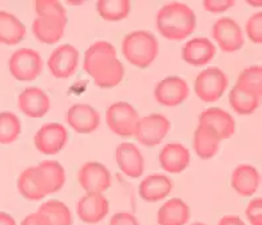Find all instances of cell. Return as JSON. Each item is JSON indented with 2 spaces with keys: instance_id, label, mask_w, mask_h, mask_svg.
Returning <instances> with one entry per match:
<instances>
[{
  "instance_id": "6da1fadb",
  "label": "cell",
  "mask_w": 262,
  "mask_h": 225,
  "mask_svg": "<svg viewBox=\"0 0 262 225\" xmlns=\"http://www.w3.org/2000/svg\"><path fill=\"white\" fill-rule=\"evenodd\" d=\"M83 69L94 79L95 86L110 89L121 84L124 67L117 58V49L110 41L99 40L87 48L83 59Z\"/></svg>"
},
{
  "instance_id": "7a4b0ae2",
  "label": "cell",
  "mask_w": 262,
  "mask_h": 225,
  "mask_svg": "<svg viewBox=\"0 0 262 225\" xmlns=\"http://www.w3.org/2000/svg\"><path fill=\"white\" fill-rule=\"evenodd\" d=\"M157 28L163 38L183 40L195 31V12L187 4L180 2L165 4L157 14Z\"/></svg>"
},
{
  "instance_id": "3957f363",
  "label": "cell",
  "mask_w": 262,
  "mask_h": 225,
  "mask_svg": "<svg viewBox=\"0 0 262 225\" xmlns=\"http://www.w3.org/2000/svg\"><path fill=\"white\" fill-rule=\"evenodd\" d=\"M159 43L156 35L145 30L127 34L122 40V54L131 65L137 68H147L156 60Z\"/></svg>"
},
{
  "instance_id": "277c9868",
  "label": "cell",
  "mask_w": 262,
  "mask_h": 225,
  "mask_svg": "<svg viewBox=\"0 0 262 225\" xmlns=\"http://www.w3.org/2000/svg\"><path fill=\"white\" fill-rule=\"evenodd\" d=\"M229 86V78L218 67H209L198 73L194 82L195 95L202 102H217Z\"/></svg>"
},
{
  "instance_id": "5b68a950",
  "label": "cell",
  "mask_w": 262,
  "mask_h": 225,
  "mask_svg": "<svg viewBox=\"0 0 262 225\" xmlns=\"http://www.w3.org/2000/svg\"><path fill=\"white\" fill-rule=\"evenodd\" d=\"M45 63L40 54L32 48H20L11 55L8 60V68L11 75L16 80L31 82L35 80L43 71Z\"/></svg>"
},
{
  "instance_id": "8992f818",
  "label": "cell",
  "mask_w": 262,
  "mask_h": 225,
  "mask_svg": "<svg viewBox=\"0 0 262 225\" xmlns=\"http://www.w3.org/2000/svg\"><path fill=\"white\" fill-rule=\"evenodd\" d=\"M139 119L138 111L126 102L114 103L106 111L107 126L122 137L134 136Z\"/></svg>"
},
{
  "instance_id": "52a82bcc",
  "label": "cell",
  "mask_w": 262,
  "mask_h": 225,
  "mask_svg": "<svg viewBox=\"0 0 262 225\" xmlns=\"http://www.w3.org/2000/svg\"><path fill=\"white\" fill-rule=\"evenodd\" d=\"M170 128L171 123L167 117L161 113H151L139 119L134 136L142 145L156 147L167 136Z\"/></svg>"
},
{
  "instance_id": "ba28073f",
  "label": "cell",
  "mask_w": 262,
  "mask_h": 225,
  "mask_svg": "<svg viewBox=\"0 0 262 225\" xmlns=\"http://www.w3.org/2000/svg\"><path fill=\"white\" fill-rule=\"evenodd\" d=\"M211 36L224 52L238 51L245 43L241 27L234 19L228 16L214 21L211 27Z\"/></svg>"
},
{
  "instance_id": "9c48e42d",
  "label": "cell",
  "mask_w": 262,
  "mask_h": 225,
  "mask_svg": "<svg viewBox=\"0 0 262 225\" xmlns=\"http://www.w3.org/2000/svg\"><path fill=\"white\" fill-rule=\"evenodd\" d=\"M69 141V132L62 124L49 123L41 126L35 133V148L43 155H56Z\"/></svg>"
},
{
  "instance_id": "30bf717a",
  "label": "cell",
  "mask_w": 262,
  "mask_h": 225,
  "mask_svg": "<svg viewBox=\"0 0 262 225\" xmlns=\"http://www.w3.org/2000/svg\"><path fill=\"white\" fill-rule=\"evenodd\" d=\"M79 65V51L73 44H62L51 52L47 67L56 79H69Z\"/></svg>"
},
{
  "instance_id": "8fae6325",
  "label": "cell",
  "mask_w": 262,
  "mask_h": 225,
  "mask_svg": "<svg viewBox=\"0 0 262 225\" xmlns=\"http://www.w3.org/2000/svg\"><path fill=\"white\" fill-rule=\"evenodd\" d=\"M189 84L185 79L171 75L162 79L156 86L154 97L165 107H177L189 97Z\"/></svg>"
},
{
  "instance_id": "7c38bea8",
  "label": "cell",
  "mask_w": 262,
  "mask_h": 225,
  "mask_svg": "<svg viewBox=\"0 0 262 225\" xmlns=\"http://www.w3.org/2000/svg\"><path fill=\"white\" fill-rule=\"evenodd\" d=\"M78 183L86 192L103 193L113 184V178L103 164L87 161L78 171Z\"/></svg>"
},
{
  "instance_id": "4fadbf2b",
  "label": "cell",
  "mask_w": 262,
  "mask_h": 225,
  "mask_svg": "<svg viewBox=\"0 0 262 225\" xmlns=\"http://www.w3.org/2000/svg\"><path fill=\"white\" fill-rule=\"evenodd\" d=\"M198 124L207 127L209 130L215 133V136L222 140L230 139L235 132V120L230 113L218 107L205 109L198 117Z\"/></svg>"
},
{
  "instance_id": "5bb4252c",
  "label": "cell",
  "mask_w": 262,
  "mask_h": 225,
  "mask_svg": "<svg viewBox=\"0 0 262 225\" xmlns=\"http://www.w3.org/2000/svg\"><path fill=\"white\" fill-rule=\"evenodd\" d=\"M17 107L26 116L40 119L50 111L51 102L49 95L39 87H27L17 97Z\"/></svg>"
},
{
  "instance_id": "9a60e30c",
  "label": "cell",
  "mask_w": 262,
  "mask_h": 225,
  "mask_svg": "<svg viewBox=\"0 0 262 225\" xmlns=\"http://www.w3.org/2000/svg\"><path fill=\"white\" fill-rule=\"evenodd\" d=\"M108 213V200L103 193L87 192L76 204V215L87 224L102 221Z\"/></svg>"
},
{
  "instance_id": "2e32d148",
  "label": "cell",
  "mask_w": 262,
  "mask_h": 225,
  "mask_svg": "<svg viewBox=\"0 0 262 225\" xmlns=\"http://www.w3.org/2000/svg\"><path fill=\"white\" fill-rule=\"evenodd\" d=\"M66 120L78 133H91L100 124V115L90 104H74L69 108Z\"/></svg>"
},
{
  "instance_id": "e0dca14e",
  "label": "cell",
  "mask_w": 262,
  "mask_h": 225,
  "mask_svg": "<svg viewBox=\"0 0 262 225\" xmlns=\"http://www.w3.org/2000/svg\"><path fill=\"white\" fill-rule=\"evenodd\" d=\"M115 160L123 174L131 179L141 178L145 169V160L139 148L133 143H122L115 151Z\"/></svg>"
},
{
  "instance_id": "ac0fdd59",
  "label": "cell",
  "mask_w": 262,
  "mask_h": 225,
  "mask_svg": "<svg viewBox=\"0 0 262 225\" xmlns=\"http://www.w3.org/2000/svg\"><path fill=\"white\" fill-rule=\"evenodd\" d=\"M36 178L40 183L46 196L60 191L66 183L64 168L55 160L41 161L39 165L34 167Z\"/></svg>"
},
{
  "instance_id": "d6986e66",
  "label": "cell",
  "mask_w": 262,
  "mask_h": 225,
  "mask_svg": "<svg viewBox=\"0 0 262 225\" xmlns=\"http://www.w3.org/2000/svg\"><path fill=\"white\" fill-rule=\"evenodd\" d=\"M217 48L207 38H194L182 47V59L187 64L202 67L213 60Z\"/></svg>"
},
{
  "instance_id": "ffe728a7",
  "label": "cell",
  "mask_w": 262,
  "mask_h": 225,
  "mask_svg": "<svg viewBox=\"0 0 262 225\" xmlns=\"http://www.w3.org/2000/svg\"><path fill=\"white\" fill-rule=\"evenodd\" d=\"M159 164L169 173H181L189 167V149L181 143L166 144L159 152Z\"/></svg>"
},
{
  "instance_id": "44dd1931",
  "label": "cell",
  "mask_w": 262,
  "mask_h": 225,
  "mask_svg": "<svg viewBox=\"0 0 262 225\" xmlns=\"http://www.w3.org/2000/svg\"><path fill=\"white\" fill-rule=\"evenodd\" d=\"M67 21L51 16H38L32 21V34L45 44H56L63 38Z\"/></svg>"
},
{
  "instance_id": "7402d4cb",
  "label": "cell",
  "mask_w": 262,
  "mask_h": 225,
  "mask_svg": "<svg viewBox=\"0 0 262 225\" xmlns=\"http://www.w3.org/2000/svg\"><path fill=\"white\" fill-rule=\"evenodd\" d=\"M259 173L252 165L241 164L231 173V187L242 197H249L257 192L259 185Z\"/></svg>"
},
{
  "instance_id": "603a6c76",
  "label": "cell",
  "mask_w": 262,
  "mask_h": 225,
  "mask_svg": "<svg viewBox=\"0 0 262 225\" xmlns=\"http://www.w3.org/2000/svg\"><path fill=\"white\" fill-rule=\"evenodd\" d=\"M172 183L165 174H150L139 184V196L147 203H158L169 196Z\"/></svg>"
},
{
  "instance_id": "cb8c5ba5",
  "label": "cell",
  "mask_w": 262,
  "mask_h": 225,
  "mask_svg": "<svg viewBox=\"0 0 262 225\" xmlns=\"http://www.w3.org/2000/svg\"><path fill=\"white\" fill-rule=\"evenodd\" d=\"M159 225H186L190 220V208L181 198H171L159 208L157 215Z\"/></svg>"
},
{
  "instance_id": "d4e9b609",
  "label": "cell",
  "mask_w": 262,
  "mask_h": 225,
  "mask_svg": "<svg viewBox=\"0 0 262 225\" xmlns=\"http://www.w3.org/2000/svg\"><path fill=\"white\" fill-rule=\"evenodd\" d=\"M27 35L26 26L14 14L0 11V43L6 45L19 44Z\"/></svg>"
},
{
  "instance_id": "484cf974",
  "label": "cell",
  "mask_w": 262,
  "mask_h": 225,
  "mask_svg": "<svg viewBox=\"0 0 262 225\" xmlns=\"http://www.w3.org/2000/svg\"><path fill=\"white\" fill-rule=\"evenodd\" d=\"M220 139L215 136V133L210 131L207 127L198 124L195 132H194L193 147L195 154L201 159H211L218 154L220 151Z\"/></svg>"
},
{
  "instance_id": "4316f807",
  "label": "cell",
  "mask_w": 262,
  "mask_h": 225,
  "mask_svg": "<svg viewBox=\"0 0 262 225\" xmlns=\"http://www.w3.org/2000/svg\"><path fill=\"white\" fill-rule=\"evenodd\" d=\"M17 189L19 193L27 200L31 202H38L46 197V193L39 183L36 173H35L34 167H30L21 172L17 178Z\"/></svg>"
},
{
  "instance_id": "83f0119b",
  "label": "cell",
  "mask_w": 262,
  "mask_h": 225,
  "mask_svg": "<svg viewBox=\"0 0 262 225\" xmlns=\"http://www.w3.org/2000/svg\"><path fill=\"white\" fill-rule=\"evenodd\" d=\"M229 103L231 108L239 115H252L259 107L261 97L234 86L229 93Z\"/></svg>"
},
{
  "instance_id": "f1b7e54d",
  "label": "cell",
  "mask_w": 262,
  "mask_h": 225,
  "mask_svg": "<svg viewBox=\"0 0 262 225\" xmlns=\"http://www.w3.org/2000/svg\"><path fill=\"white\" fill-rule=\"evenodd\" d=\"M38 213L45 216L51 225H73V215L69 207L58 200H49L41 204Z\"/></svg>"
},
{
  "instance_id": "f546056e",
  "label": "cell",
  "mask_w": 262,
  "mask_h": 225,
  "mask_svg": "<svg viewBox=\"0 0 262 225\" xmlns=\"http://www.w3.org/2000/svg\"><path fill=\"white\" fill-rule=\"evenodd\" d=\"M97 11L100 17L108 21L123 20L131 11V2L128 0H99Z\"/></svg>"
},
{
  "instance_id": "4dcf8cb0",
  "label": "cell",
  "mask_w": 262,
  "mask_h": 225,
  "mask_svg": "<svg viewBox=\"0 0 262 225\" xmlns=\"http://www.w3.org/2000/svg\"><path fill=\"white\" fill-rule=\"evenodd\" d=\"M235 86L244 89L246 92L261 97L262 95V67L261 65H252L245 68L239 73Z\"/></svg>"
},
{
  "instance_id": "1f68e13d",
  "label": "cell",
  "mask_w": 262,
  "mask_h": 225,
  "mask_svg": "<svg viewBox=\"0 0 262 225\" xmlns=\"http://www.w3.org/2000/svg\"><path fill=\"white\" fill-rule=\"evenodd\" d=\"M21 133V123L12 112H0V144L15 143Z\"/></svg>"
},
{
  "instance_id": "d6a6232c",
  "label": "cell",
  "mask_w": 262,
  "mask_h": 225,
  "mask_svg": "<svg viewBox=\"0 0 262 225\" xmlns=\"http://www.w3.org/2000/svg\"><path fill=\"white\" fill-rule=\"evenodd\" d=\"M35 12L38 16L58 17L67 21V11L60 2L56 0H38L35 2Z\"/></svg>"
},
{
  "instance_id": "836d02e7",
  "label": "cell",
  "mask_w": 262,
  "mask_h": 225,
  "mask_svg": "<svg viewBox=\"0 0 262 225\" xmlns=\"http://www.w3.org/2000/svg\"><path fill=\"white\" fill-rule=\"evenodd\" d=\"M245 31L254 44H262V12H255L249 17Z\"/></svg>"
},
{
  "instance_id": "e575fe53",
  "label": "cell",
  "mask_w": 262,
  "mask_h": 225,
  "mask_svg": "<svg viewBox=\"0 0 262 225\" xmlns=\"http://www.w3.org/2000/svg\"><path fill=\"white\" fill-rule=\"evenodd\" d=\"M245 215L252 225H262V198L255 197L246 207Z\"/></svg>"
},
{
  "instance_id": "d590c367",
  "label": "cell",
  "mask_w": 262,
  "mask_h": 225,
  "mask_svg": "<svg viewBox=\"0 0 262 225\" xmlns=\"http://www.w3.org/2000/svg\"><path fill=\"white\" fill-rule=\"evenodd\" d=\"M234 0H205L202 6L210 14H222L234 6Z\"/></svg>"
},
{
  "instance_id": "8d00e7d4",
  "label": "cell",
  "mask_w": 262,
  "mask_h": 225,
  "mask_svg": "<svg viewBox=\"0 0 262 225\" xmlns=\"http://www.w3.org/2000/svg\"><path fill=\"white\" fill-rule=\"evenodd\" d=\"M110 225H139V221L133 213H128V212H119V213H115V215L111 217Z\"/></svg>"
},
{
  "instance_id": "74e56055",
  "label": "cell",
  "mask_w": 262,
  "mask_h": 225,
  "mask_svg": "<svg viewBox=\"0 0 262 225\" xmlns=\"http://www.w3.org/2000/svg\"><path fill=\"white\" fill-rule=\"evenodd\" d=\"M20 225H51L49 222V220L41 216L40 213H31V215L26 216L25 220L21 221Z\"/></svg>"
},
{
  "instance_id": "f35d334b",
  "label": "cell",
  "mask_w": 262,
  "mask_h": 225,
  "mask_svg": "<svg viewBox=\"0 0 262 225\" xmlns=\"http://www.w3.org/2000/svg\"><path fill=\"white\" fill-rule=\"evenodd\" d=\"M217 225H246L241 218L234 215H226L220 218Z\"/></svg>"
},
{
  "instance_id": "ab89813d",
  "label": "cell",
  "mask_w": 262,
  "mask_h": 225,
  "mask_svg": "<svg viewBox=\"0 0 262 225\" xmlns=\"http://www.w3.org/2000/svg\"><path fill=\"white\" fill-rule=\"evenodd\" d=\"M0 225H16L14 217L6 212H0Z\"/></svg>"
},
{
  "instance_id": "60d3db41",
  "label": "cell",
  "mask_w": 262,
  "mask_h": 225,
  "mask_svg": "<svg viewBox=\"0 0 262 225\" xmlns=\"http://www.w3.org/2000/svg\"><path fill=\"white\" fill-rule=\"evenodd\" d=\"M191 225H206V224H204V222H194V224Z\"/></svg>"
}]
</instances>
